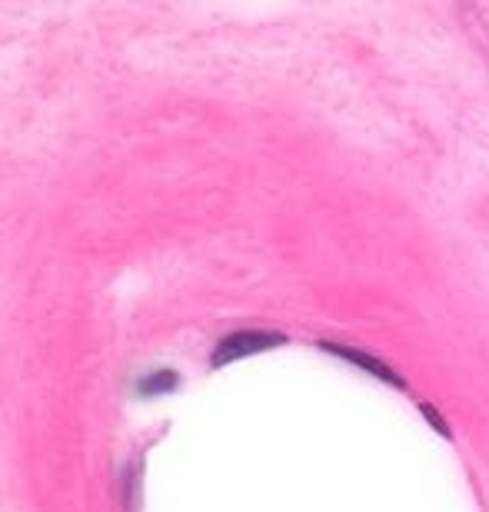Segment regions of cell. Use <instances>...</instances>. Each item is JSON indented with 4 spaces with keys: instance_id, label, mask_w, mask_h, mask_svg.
Wrapping results in <instances>:
<instances>
[{
    "instance_id": "2",
    "label": "cell",
    "mask_w": 489,
    "mask_h": 512,
    "mask_svg": "<svg viewBox=\"0 0 489 512\" xmlns=\"http://www.w3.org/2000/svg\"><path fill=\"white\" fill-rule=\"evenodd\" d=\"M173 386V376H167V373H160V376H150V380H144V386H140V389H144V393H163V389H170Z\"/></svg>"
},
{
    "instance_id": "1",
    "label": "cell",
    "mask_w": 489,
    "mask_h": 512,
    "mask_svg": "<svg viewBox=\"0 0 489 512\" xmlns=\"http://www.w3.org/2000/svg\"><path fill=\"white\" fill-rule=\"evenodd\" d=\"M277 343H280V336H273V333H233L217 346V353H213V366H223V363L240 360V356L270 350V346H277Z\"/></svg>"
}]
</instances>
